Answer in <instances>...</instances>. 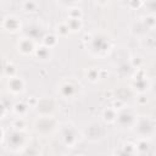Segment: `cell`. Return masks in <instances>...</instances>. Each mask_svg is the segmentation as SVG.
<instances>
[{
	"mask_svg": "<svg viewBox=\"0 0 156 156\" xmlns=\"http://www.w3.org/2000/svg\"><path fill=\"white\" fill-rule=\"evenodd\" d=\"M60 1H62V2H66V4H72V2H74L76 0H60Z\"/></svg>",
	"mask_w": 156,
	"mask_h": 156,
	"instance_id": "6da1fadb",
	"label": "cell"
},
{
	"mask_svg": "<svg viewBox=\"0 0 156 156\" xmlns=\"http://www.w3.org/2000/svg\"><path fill=\"white\" fill-rule=\"evenodd\" d=\"M1 136H2V132H1V129H0V139H1Z\"/></svg>",
	"mask_w": 156,
	"mask_h": 156,
	"instance_id": "7a4b0ae2",
	"label": "cell"
}]
</instances>
